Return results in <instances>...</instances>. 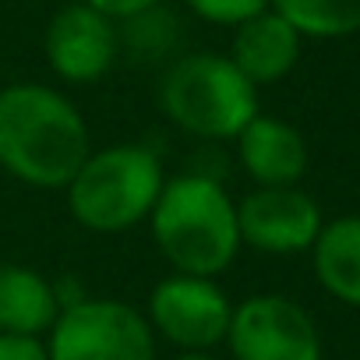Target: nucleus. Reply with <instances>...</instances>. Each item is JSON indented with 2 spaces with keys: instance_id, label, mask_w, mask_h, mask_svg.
<instances>
[{
  "instance_id": "9",
  "label": "nucleus",
  "mask_w": 360,
  "mask_h": 360,
  "mask_svg": "<svg viewBox=\"0 0 360 360\" xmlns=\"http://www.w3.org/2000/svg\"><path fill=\"white\" fill-rule=\"evenodd\" d=\"M43 53H46V64L53 68V75H60L64 82L92 85L113 68V60L120 53L117 22L92 11L82 0L68 4L50 18L46 36H43Z\"/></svg>"
},
{
  "instance_id": "1",
  "label": "nucleus",
  "mask_w": 360,
  "mask_h": 360,
  "mask_svg": "<svg viewBox=\"0 0 360 360\" xmlns=\"http://www.w3.org/2000/svg\"><path fill=\"white\" fill-rule=\"evenodd\" d=\"M92 155L78 106L50 85L0 89V166L29 188H68Z\"/></svg>"
},
{
  "instance_id": "10",
  "label": "nucleus",
  "mask_w": 360,
  "mask_h": 360,
  "mask_svg": "<svg viewBox=\"0 0 360 360\" xmlns=\"http://www.w3.org/2000/svg\"><path fill=\"white\" fill-rule=\"evenodd\" d=\"M233 141L237 159L255 188H297L307 173V141L279 117L258 113Z\"/></svg>"
},
{
  "instance_id": "16",
  "label": "nucleus",
  "mask_w": 360,
  "mask_h": 360,
  "mask_svg": "<svg viewBox=\"0 0 360 360\" xmlns=\"http://www.w3.org/2000/svg\"><path fill=\"white\" fill-rule=\"evenodd\" d=\"M184 4L202 18V22H212V25H244L251 22L255 15L269 11V0H184Z\"/></svg>"
},
{
  "instance_id": "17",
  "label": "nucleus",
  "mask_w": 360,
  "mask_h": 360,
  "mask_svg": "<svg viewBox=\"0 0 360 360\" xmlns=\"http://www.w3.org/2000/svg\"><path fill=\"white\" fill-rule=\"evenodd\" d=\"M82 4H89L99 15H106L110 22H127L134 15H145V11L159 8L162 0H82Z\"/></svg>"
},
{
  "instance_id": "5",
  "label": "nucleus",
  "mask_w": 360,
  "mask_h": 360,
  "mask_svg": "<svg viewBox=\"0 0 360 360\" xmlns=\"http://www.w3.org/2000/svg\"><path fill=\"white\" fill-rule=\"evenodd\" d=\"M50 360H155V332L124 300L82 297L60 307L50 339Z\"/></svg>"
},
{
  "instance_id": "4",
  "label": "nucleus",
  "mask_w": 360,
  "mask_h": 360,
  "mask_svg": "<svg viewBox=\"0 0 360 360\" xmlns=\"http://www.w3.org/2000/svg\"><path fill=\"white\" fill-rule=\"evenodd\" d=\"M162 113L195 138H237L258 117V89L223 53H188L169 64L159 85Z\"/></svg>"
},
{
  "instance_id": "11",
  "label": "nucleus",
  "mask_w": 360,
  "mask_h": 360,
  "mask_svg": "<svg viewBox=\"0 0 360 360\" xmlns=\"http://www.w3.org/2000/svg\"><path fill=\"white\" fill-rule=\"evenodd\" d=\"M300 46H304V39L297 36V29L269 8V11L255 15L251 22L237 25L230 60L255 89H262V85L283 82L297 68Z\"/></svg>"
},
{
  "instance_id": "15",
  "label": "nucleus",
  "mask_w": 360,
  "mask_h": 360,
  "mask_svg": "<svg viewBox=\"0 0 360 360\" xmlns=\"http://www.w3.org/2000/svg\"><path fill=\"white\" fill-rule=\"evenodd\" d=\"M120 46H127V53L141 57V60H152V57H162L173 50L176 43V18L159 8L145 11V15H134L124 22V32H117Z\"/></svg>"
},
{
  "instance_id": "3",
  "label": "nucleus",
  "mask_w": 360,
  "mask_h": 360,
  "mask_svg": "<svg viewBox=\"0 0 360 360\" xmlns=\"http://www.w3.org/2000/svg\"><path fill=\"white\" fill-rule=\"evenodd\" d=\"M162 184V162L152 148L110 145L82 162L64 191L75 223L92 233H124L152 216Z\"/></svg>"
},
{
  "instance_id": "13",
  "label": "nucleus",
  "mask_w": 360,
  "mask_h": 360,
  "mask_svg": "<svg viewBox=\"0 0 360 360\" xmlns=\"http://www.w3.org/2000/svg\"><path fill=\"white\" fill-rule=\"evenodd\" d=\"M307 255L318 286L332 300L360 311V216L325 219Z\"/></svg>"
},
{
  "instance_id": "14",
  "label": "nucleus",
  "mask_w": 360,
  "mask_h": 360,
  "mask_svg": "<svg viewBox=\"0 0 360 360\" xmlns=\"http://www.w3.org/2000/svg\"><path fill=\"white\" fill-rule=\"evenodd\" d=\"M300 39H342L360 32V0H269Z\"/></svg>"
},
{
  "instance_id": "19",
  "label": "nucleus",
  "mask_w": 360,
  "mask_h": 360,
  "mask_svg": "<svg viewBox=\"0 0 360 360\" xmlns=\"http://www.w3.org/2000/svg\"><path fill=\"white\" fill-rule=\"evenodd\" d=\"M173 360H216L212 353H202V349H191V353H176Z\"/></svg>"
},
{
  "instance_id": "18",
  "label": "nucleus",
  "mask_w": 360,
  "mask_h": 360,
  "mask_svg": "<svg viewBox=\"0 0 360 360\" xmlns=\"http://www.w3.org/2000/svg\"><path fill=\"white\" fill-rule=\"evenodd\" d=\"M0 360H50L46 342L32 335H0Z\"/></svg>"
},
{
  "instance_id": "8",
  "label": "nucleus",
  "mask_w": 360,
  "mask_h": 360,
  "mask_svg": "<svg viewBox=\"0 0 360 360\" xmlns=\"http://www.w3.org/2000/svg\"><path fill=\"white\" fill-rule=\"evenodd\" d=\"M325 226L318 202L300 188H255L237 205L240 248L258 255H307Z\"/></svg>"
},
{
  "instance_id": "6",
  "label": "nucleus",
  "mask_w": 360,
  "mask_h": 360,
  "mask_svg": "<svg viewBox=\"0 0 360 360\" xmlns=\"http://www.w3.org/2000/svg\"><path fill=\"white\" fill-rule=\"evenodd\" d=\"M226 346L233 360H321V332L304 304L283 293H258L233 307Z\"/></svg>"
},
{
  "instance_id": "12",
  "label": "nucleus",
  "mask_w": 360,
  "mask_h": 360,
  "mask_svg": "<svg viewBox=\"0 0 360 360\" xmlns=\"http://www.w3.org/2000/svg\"><path fill=\"white\" fill-rule=\"evenodd\" d=\"M60 314L57 286L25 265H0V335H32L53 328Z\"/></svg>"
},
{
  "instance_id": "7",
  "label": "nucleus",
  "mask_w": 360,
  "mask_h": 360,
  "mask_svg": "<svg viewBox=\"0 0 360 360\" xmlns=\"http://www.w3.org/2000/svg\"><path fill=\"white\" fill-rule=\"evenodd\" d=\"M233 304L226 290L216 279H195V276H169L152 286L148 293V328L159 332L166 342H173L180 353L226 342Z\"/></svg>"
},
{
  "instance_id": "2",
  "label": "nucleus",
  "mask_w": 360,
  "mask_h": 360,
  "mask_svg": "<svg viewBox=\"0 0 360 360\" xmlns=\"http://www.w3.org/2000/svg\"><path fill=\"white\" fill-rule=\"evenodd\" d=\"M148 226L159 255L176 276L216 279L240 251L237 205L219 180L205 173H180L166 180L152 205Z\"/></svg>"
}]
</instances>
